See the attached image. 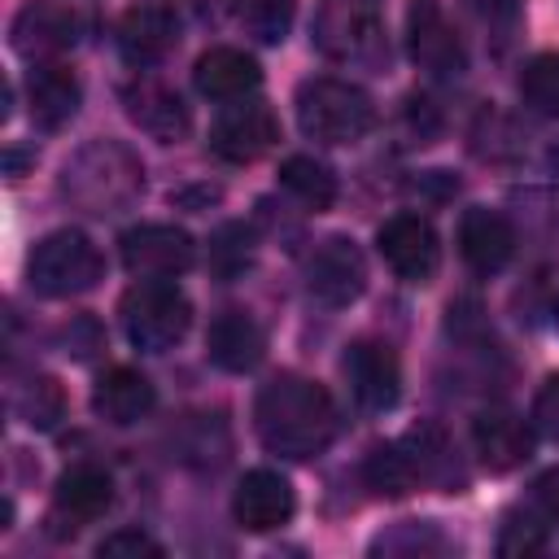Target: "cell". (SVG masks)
I'll return each instance as SVG.
<instances>
[{
	"instance_id": "obj_20",
	"label": "cell",
	"mask_w": 559,
	"mask_h": 559,
	"mask_svg": "<svg viewBox=\"0 0 559 559\" xmlns=\"http://www.w3.org/2000/svg\"><path fill=\"white\" fill-rule=\"evenodd\" d=\"M472 441H476V454H480V463L489 472H511V467H520L533 454V432L511 411H485V415H476Z\"/></svg>"
},
{
	"instance_id": "obj_16",
	"label": "cell",
	"mask_w": 559,
	"mask_h": 559,
	"mask_svg": "<svg viewBox=\"0 0 559 559\" xmlns=\"http://www.w3.org/2000/svg\"><path fill=\"white\" fill-rule=\"evenodd\" d=\"M459 253L480 275L502 271L511 262V253H515V231H511L507 214H498L489 205H472L459 218Z\"/></svg>"
},
{
	"instance_id": "obj_17",
	"label": "cell",
	"mask_w": 559,
	"mask_h": 559,
	"mask_svg": "<svg viewBox=\"0 0 559 559\" xmlns=\"http://www.w3.org/2000/svg\"><path fill=\"white\" fill-rule=\"evenodd\" d=\"M179 39V22L166 4H135L118 22V52L131 66H157Z\"/></svg>"
},
{
	"instance_id": "obj_19",
	"label": "cell",
	"mask_w": 559,
	"mask_h": 559,
	"mask_svg": "<svg viewBox=\"0 0 559 559\" xmlns=\"http://www.w3.org/2000/svg\"><path fill=\"white\" fill-rule=\"evenodd\" d=\"M26 105L35 127L57 131L79 114V79L57 61H35V70L26 74Z\"/></svg>"
},
{
	"instance_id": "obj_21",
	"label": "cell",
	"mask_w": 559,
	"mask_h": 559,
	"mask_svg": "<svg viewBox=\"0 0 559 559\" xmlns=\"http://www.w3.org/2000/svg\"><path fill=\"white\" fill-rule=\"evenodd\" d=\"M192 83L201 96L210 100H245L258 83H262V70L249 52L240 48H210L197 57V70H192Z\"/></svg>"
},
{
	"instance_id": "obj_3",
	"label": "cell",
	"mask_w": 559,
	"mask_h": 559,
	"mask_svg": "<svg viewBox=\"0 0 559 559\" xmlns=\"http://www.w3.org/2000/svg\"><path fill=\"white\" fill-rule=\"evenodd\" d=\"M297 127L319 144H354L376 127V105L358 83L306 79L297 87Z\"/></svg>"
},
{
	"instance_id": "obj_27",
	"label": "cell",
	"mask_w": 559,
	"mask_h": 559,
	"mask_svg": "<svg viewBox=\"0 0 559 559\" xmlns=\"http://www.w3.org/2000/svg\"><path fill=\"white\" fill-rule=\"evenodd\" d=\"M13 411H17V419L31 424V428H52V424L61 419V411H66V393H61V384H57L52 376H31V380L13 393Z\"/></svg>"
},
{
	"instance_id": "obj_31",
	"label": "cell",
	"mask_w": 559,
	"mask_h": 559,
	"mask_svg": "<svg viewBox=\"0 0 559 559\" xmlns=\"http://www.w3.org/2000/svg\"><path fill=\"white\" fill-rule=\"evenodd\" d=\"M96 555H100V559H140V555L157 559L162 546H157L148 533H140V528H122V533H109V537L96 546Z\"/></svg>"
},
{
	"instance_id": "obj_4",
	"label": "cell",
	"mask_w": 559,
	"mask_h": 559,
	"mask_svg": "<svg viewBox=\"0 0 559 559\" xmlns=\"http://www.w3.org/2000/svg\"><path fill=\"white\" fill-rule=\"evenodd\" d=\"M100 275H105L100 249L74 227L48 231L26 258V280L39 297H79V293L96 288Z\"/></svg>"
},
{
	"instance_id": "obj_7",
	"label": "cell",
	"mask_w": 559,
	"mask_h": 559,
	"mask_svg": "<svg viewBox=\"0 0 559 559\" xmlns=\"http://www.w3.org/2000/svg\"><path fill=\"white\" fill-rule=\"evenodd\" d=\"M275 140H280V122H275L271 105H262V100H231L210 127L214 157H223L231 166L258 162L262 153L275 148Z\"/></svg>"
},
{
	"instance_id": "obj_1",
	"label": "cell",
	"mask_w": 559,
	"mask_h": 559,
	"mask_svg": "<svg viewBox=\"0 0 559 559\" xmlns=\"http://www.w3.org/2000/svg\"><path fill=\"white\" fill-rule=\"evenodd\" d=\"M258 441L284 459H314L336 437V406L323 384L306 376H275L253 402Z\"/></svg>"
},
{
	"instance_id": "obj_2",
	"label": "cell",
	"mask_w": 559,
	"mask_h": 559,
	"mask_svg": "<svg viewBox=\"0 0 559 559\" xmlns=\"http://www.w3.org/2000/svg\"><path fill=\"white\" fill-rule=\"evenodd\" d=\"M144 192V166L122 140H92L61 166V197L96 218L122 214Z\"/></svg>"
},
{
	"instance_id": "obj_22",
	"label": "cell",
	"mask_w": 559,
	"mask_h": 559,
	"mask_svg": "<svg viewBox=\"0 0 559 559\" xmlns=\"http://www.w3.org/2000/svg\"><path fill=\"white\" fill-rule=\"evenodd\" d=\"M205 354L210 362H218L223 371H253L266 354V332L245 314V310H227L210 323L205 332Z\"/></svg>"
},
{
	"instance_id": "obj_35",
	"label": "cell",
	"mask_w": 559,
	"mask_h": 559,
	"mask_svg": "<svg viewBox=\"0 0 559 559\" xmlns=\"http://www.w3.org/2000/svg\"><path fill=\"white\" fill-rule=\"evenodd\" d=\"M550 170H555V175H559V144H555V148H550Z\"/></svg>"
},
{
	"instance_id": "obj_9",
	"label": "cell",
	"mask_w": 559,
	"mask_h": 559,
	"mask_svg": "<svg viewBox=\"0 0 559 559\" xmlns=\"http://www.w3.org/2000/svg\"><path fill=\"white\" fill-rule=\"evenodd\" d=\"M306 288L328 310H341V306L358 301L362 288H367V258H362V249L354 240H345V236L323 240L310 253V262H306Z\"/></svg>"
},
{
	"instance_id": "obj_29",
	"label": "cell",
	"mask_w": 559,
	"mask_h": 559,
	"mask_svg": "<svg viewBox=\"0 0 559 559\" xmlns=\"http://www.w3.org/2000/svg\"><path fill=\"white\" fill-rule=\"evenodd\" d=\"M210 266H214L223 280H231L236 271L249 266V231H245L240 223H231V227H223V231L214 236V245H210Z\"/></svg>"
},
{
	"instance_id": "obj_34",
	"label": "cell",
	"mask_w": 559,
	"mask_h": 559,
	"mask_svg": "<svg viewBox=\"0 0 559 559\" xmlns=\"http://www.w3.org/2000/svg\"><path fill=\"white\" fill-rule=\"evenodd\" d=\"M472 9L493 26V22H515V13H520V4L515 0H472Z\"/></svg>"
},
{
	"instance_id": "obj_33",
	"label": "cell",
	"mask_w": 559,
	"mask_h": 559,
	"mask_svg": "<svg viewBox=\"0 0 559 559\" xmlns=\"http://www.w3.org/2000/svg\"><path fill=\"white\" fill-rule=\"evenodd\" d=\"M533 502L542 507V515L559 520V467H550V472L537 476V485H533Z\"/></svg>"
},
{
	"instance_id": "obj_14",
	"label": "cell",
	"mask_w": 559,
	"mask_h": 559,
	"mask_svg": "<svg viewBox=\"0 0 559 559\" xmlns=\"http://www.w3.org/2000/svg\"><path fill=\"white\" fill-rule=\"evenodd\" d=\"M114 507V480L83 463V467H70L61 480H57V493H52V533L57 537H74L79 528H87L92 520H100L105 511Z\"/></svg>"
},
{
	"instance_id": "obj_30",
	"label": "cell",
	"mask_w": 559,
	"mask_h": 559,
	"mask_svg": "<svg viewBox=\"0 0 559 559\" xmlns=\"http://www.w3.org/2000/svg\"><path fill=\"white\" fill-rule=\"evenodd\" d=\"M542 546H546V528L533 515H511L502 524V537H498L502 555H537Z\"/></svg>"
},
{
	"instance_id": "obj_11",
	"label": "cell",
	"mask_w": 559,
	"mask_h": 559,
	"mask_svg": "<svg viewBox=\"0 0 559 559\" xmlns=\"http://www.w3.org/2000/svg\"><path fill=\"white\" fill-rule=\"evenodd\" d=\"M79 31H83V17L66 0H26L13 17L9 35H13V48L26 61H48V57L74 48Z\"/></svg>"
},
{
	"instance_id": "obj_13",
	"label": "cell",
	"mask_w": 559,
	"mask_h": 559,
	"mask_svg": "<svg viewBox=\"0 0 559 559\" xmlns=\"http://www.w3.org/2000/svg\"><path fill=\"white\" fill-rule=\"evenodd\" d=\"M406 48L411 61L437 79H450L463 70V44L454 35V26L445 22L437 0H411L406 9Z\"/></svg>"
},
{
	"instance_id": "obj_25",
	"label": "cell",
	"mask_w": 559,
	"mask_h": 559,
	"mask_svg": "<svg viewBox=\"0 0 559 559\" xmlns=\"http://www.w3.org/2000/svg\"><path fill=\"white\" fill-rule=\"evenodd\" d=\"M362 472H367V485L376 493H384V498H402V493H411L419 485V472H415V463H411V454H406L402 441L397 445H376L367 454Z\"/></svg>"
},
{
	"instance_id": "obj_23",
	"label": "cell",
	"mask_w": 559,
	"mask_h": 559,
	"mask_svg": "<svg viewBox=\"0 0 559 559\" xmlns=\"http://www.w3.org/2000/svg\"><path fill=\"white\" fill-rule=\"evenodd\" d=\"M153 402H157L153 380L140 376V371H131V367L105 371V376L96 380V389H92V411H96L105 424H118V428L140 424V419L153 411Z\"/></svg>"
},
{
	"instance_id": "obj_5",
	"label": "cell",
	"mask_w": 559,
	"mask_h": 559,
	"mask_svg": "<svg viewBox=\"0 0 559 559\" xmlns=\"http://www.w3.org/2000/svg\"><path fill=\"white\" fill-rule=\"evenodd\" d=\"M118 314H122L127 341H131L135 349H144V354H166V349H175V345L188 336V323H192L188 297H183L175 284H166V280H144V284H135V288L122 297Z\"/></svg>"
},
{
	"instance_id": "obj_6",
	"label": "cell",
	"mask_w": 559,
	"mask_h": 559,
	"mask_svg": "<svg viewBox=\"0 0 559 559\" xmlns=\"http://www.w3.org/2000/svg\"><path fill=\"white\" fill-rule=\"evenodd\" d=\"M380 39L376 0H323L314 13V44L332 61H371Z\"/></svg>"
},
{
	"instance_id": "obj_12",
	"label": "cell",
	"mask_w": 559,
	"mask_h": 559,
	"mask_svg": "<svg viewBox=\"0 0 559 559\" xmlns=\"http://www.w3.org/2000/svg\"><path fill=\"white\" fill-rule=\"evenodd\" d=\"M341 371L349 380V393L362 411H389L402 397V367L389 345L376 341H354L341 358Z\"/></svg>"
},
{
	"instance_id": "obj_15",
	"label": "cell",
	"mask_w": 559,
	"mask_h": 559,
	"mask_svg": "<svg viewBox=\"0 0 559 559\" xmlns=\"http://www.w3.org/2000/svg\"><path fill=\"white\" fill-rule=\"evenodd\" d=\"M293 507H297L293 485L271 467L245 472V480L236 485V498H231V511H236L240 528H249V533H271L280 524H288Z\"/></svg>"
},
{
	"instance_id": "obj_10",
	"label": "cell",
	"mask_w": 559,
	"mask_h": 559,
	"mask_svg": "<svg viewBox=\"0 0 559 559\" xmlns=\"http://www.w3.org/2000/svg\"><path fill=\"white\" fill-rule=\"evenodd\" d=\"M380 258L389 262V271L406 284H428L441 266V245L428 218L419 214H393L380 231H376Z\"/></svg>"
},
{
	"instance_id": "obj_32",
	"label": "cell",
	"mask_w": 559,
	"mask_h": 559,
	"mask_svg": "<svg viewBox=\"0 0 559 559\" xmlns=\"http://www.w3.org/2000/svg\"><path fill=\"white\" fill-rule=\"evenodd\" d=\"M533 424L542 428V437H550V441L559 445V376H546V384L537 389Z\"/></svg>"
},
{
	"instance_id": "obj_36",
	"label": "cell",
	"mask_w": 559,
	"mask_h": 559,
	"mask_svg": "<svg viewBox=\"0 0 559 559\" xmlns=\"http://www.w3.org/2000/svg\"><path fill=\"white\" fill-rule=\"evenodd\" d=\"M555 323H559V310H555Z\"/></svg>"
},
{
	"instance_id": "obj_18",
	"label": "cell",
	"mask_w": 559,
	"mask_h": 559,
	"mask_svg": "<svg viewBox=\"0 0 559 559\" xmlns=\"http://www.w3.org/2000/svg\"><path fill=\"white\" fill-rule=\"evenodd\" d=\"M127 114H131V122H135L140 131H148V135L162 140V144L183 140L188 127H192V114H188L183 96L170 92V87L157 83V79H140V83L127 87Z\"/></svg>"
},
{
	"instance_id": "obj_28",
	"label": "cell",
	"mask_w": 559,
	"mask_h": 559,
	"mask_svg": "<svg viewBox=\"0 0 559 559\" xmlns=\"http://www.w3.org/2000/svg\"><path fill=\"white\" fill-rule=\"evenodd\" d=\"M293 13H297V0H236V22L258 44H280L293 26Z\"/></svg>"
},
{
	"instance_id": "obj_24",
	"label": "cell",
	"mask_w": 559,
	"mask_h": 559,
	"mask_svg": "<svg viewBox=\"0 0 559 559\" xmlns=\"http://www.w3.org/2000/svg\"><path fill=\"white\" fill-rule=\"evenodd\" d=\"M280 183H284L306 210H314V214L336 201V175H332L323 162L306 157V153H297V157H288V162L280 166Z\"/></svg>"
},
{
	"instance_id": "obj_8",
	"label": "cell",
	"mask_w": 559,
	"mask_h": 559,
	"mask_svg": "<svg viewBox=\"0 0 559 559\" xmlns=\"http://www.w3.org/2000/svg\"><path fill=\"white\" fill-rule=\"evenodd\" d=\"M197 245L175 223H140L122 236V266L140 280H175L192 266Z\"/></svg>"
},
{
	"instance_id": "obj_26",
	"label": "cell",
	"mask_w": 559,
	"mask_h": 559,
	"mask_svg": "<svg viewBox=\"0 0 559 559\" xmlns=\"http://www.w3.org/2000/svg\"><path fill=\"white\" fill-rule=\"evenodd\" d=\"M520 100L533 114L559 118V52H537L520 70Z\"/></svg>"
}]
</instances>
